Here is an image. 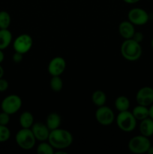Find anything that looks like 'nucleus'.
<instances>
[{
	"label": "nucleus",
	"instance_id": "nucleus-26",
	"mask_svg": "<svg viewBox=\"0 0 153 154\" xmlns=\"http://www.w3.org/2000/svg\"><path fill=\"white\" fill-rule=\"evenodd\" d=\"M22 59H23V54H20L19 52H16V51H15L14 54H13V57H12V60L16 64L21 63L22 61Z\"/></svg>",
	"mask_w": 153,
	"mask_h": 154
},
{
	"label": "nucleus",
	"instance_id": "nucleus-18",
	"mask_svg": "<svg viewBox=\"0 0 153 154\" xmlns=\"http://www.w3.org/2000/svg\"><path fill=\"white\" fill-rule=\"evenodd\" d=\"M131 112L136 120L140 121L149 117V109L148 107L143 105H137L133 108Z\"/></svg>",
	"mask_w": 153,
	"mask_h": 154
},
{
	"label": "nucleus",
	"instance_id": "nucleus-23",
	"mask_svg": "<svg viewBox=\"0 0 153 154\" xmlns=\"http://www.w3.org/2000/svg\"><path fill=\"white\" fill-rule=\"evenodd\" d=\"M11 23V17L8 12L0 11V29H8Z\"/></svg>",
	"mask_w": 153,
	"mask_h": 154
},
{
	"label": "nucleus",
	"instance_id": "nucleus-33",
	"mask_svg": "<svg viewBox=\"0 0 153 154\" xmlns=\"http://www.w3.org/2000/svg\"><path fill=\"white\" fill-rule=\"evenodd\" d=\"M147 153L148 154H153V146L151 145V147H149V149L147 151Z\"/></svg>",
	"mask_w": 153,
	"mask_h": 154
},
{
	"label": "nucleus",
	"instance_id": "nucleus-5",
	"mask_svg": "<svg viewBox=\"0 0 153 154\" xmlns=\"http://www.w3.org/2000/svg\"><path fill=\"white\" fill-rule=\"evenodd\" d=\"M151 147V142L148 137L144 135H136L130 138L128 144V150L135 154H142L147 153Z\"/></svg>",
	"mask_w": 153,
	"mask_h": 154
},
{
	"label": "nucleus",
	"instance_id": "nucleus-27",
	"mask_svg": "<svg viewBox=\"0 0 153 154\" xmlns=\"http://www.w3.org/2000/svg\"><path fill=\"white\" fill-rule=\"evenodd\" d=\"M9 84L7 80L3 78H0V92H4L8 89Z\"/></svg>",
	"mask_w": 153,
	"mask_h": 154
},
{
	"label": "nucleus",
	"instance_id": "nucleus-17",
	"mask_svg": "<svg viewBox=\"0 0 153 154\" xmlns=\"http://www.w3.org/2000/svg\"><path fill=\"white\" fill-rule=\"evenodd\" d=\"M19 123L22 128L31 129L32 125L34 124V116L30 111H23L20 116Z\"/></svg>",
	"mask_w": 153,
	"mask_h": 154
},
{
	"label": "nucleus",
	"instance_id": "nucleus-15",
	"mask_svg": "<svg viewBox=\"0 0 153 154\" xmlns=\"http://www.w3.org/2000/svg\"><path fill=\"white\" fill-rule=\"evenodd\" d=\"M12 39V33L8 29H0V49L3 51L8 48Z\"/></svg>",
	"mask_w": 153,
	"mask_h": 154
},
{
	"label": "nucleus",
	"instance_id": "nucleus-25",
	"mask_svg": "<svg viewBox=\"0 0 153 154\" xmlns=\"http://www.w3.org/2000/svg\"><path fill=\"white\" fill-rule=\"evenodd\" d=\"M9 122H10V114L4 111H2L0 113V125L8 126Z\"/></svg>",
	"mask_w": 153,
	"mask_h": 154
},
{
	"label": "nucleus",
	"instance_id": "nucleus-12",
	"mask_svg": "<svg viewBox=\"0 0 153 154\" xmlns=\"http://www.w3.org/2000/svg\"><path fill=\"white\" fill-rule=\"evenodd\" d=\"M31 129L36 140L40 141H46L48 140L50 130L46 124L43 123H39V122L34 123V124L31 127Z\"/></svg>",
	"mask_w": 153,
	"mask_h": 154
},
{
	"label": "nucleus",
	"instance_id": "nucleus-14",
	"mask_svg": "<svg viewBox=\"0 0 153 154\" xmlns=\"http://www.w3.org/2000/svg\"><path fill=\"white\" fill-rule=\"evenodd\" d=\"M140 132L141 135L146 137H151L153 135V120L151 117H147L141 120L140 123Z\"/></svg>",
	"mask_w": 153,
	"mask_h": 154
},
{
	"label": "nucleus",
	"instance_id": "nucleus-1",
	"mask_svg": "<svg viewBox=\"0 0 153 154\" xmlns=\"http://www.w3.org/2000/svg\"><path fill=\"white\" fill-rule=\"evenodd\" d=\"M47 141L54 149L64 150L71 145L74 138L69 131L58 128L50 131Z\"/></svg>",
	"mask_w": 153,
	"mask_h": 154
},
{
	"label": "nucleus",
	"instance_id": "nucleus-32",
	"mask_svg": "<svg viewBox=\"0 0 153 154\" xmlns=\"http://www.w3.org/2000/svg\"><path fill=\"white\" fill-rule=\"evenodd\" d=\"M4 69H3L2 66L0 65V78H3V75H4Z\"/></svg>",
	"mask_w": 153,
	"mask_h": 154
},
{
	"label": "nucleus",
	"instance_id": "nucleus-7",
	"mask_svg": "<svg viewBox=\"0 0 153 154\" xmlns=\"http://www.w3.org/2000/svg\"><path fill=\"white\" fill-rule=\"evenodd\" d=\"M95 119L101 126H110L116 120L115 114L110 107L103 105L98 107L95 111Z\"/></svg>",
	"mask_w": 153,
	"mask_h": 154
},
{
	"label": "nucleus",
	"instance_id": "nucleus-28",
	"mask_svg": "<svg viewBox=\"0 0 153 154\" xmlns=\"http://www.w3.org/2000/svg\"><path fill=\"white\" fill-rule=\"evenodd\" d=\"M132 39H134V41H136L138 43H141V42L143 41L144 35L141 32H136L135 31L133 37L131 38Z\"/></svg>",
	"mask_w": 153,
	"mask_h": 154
},
{
	"label": "nucleus",
	"instance_id": "nucleus-3",
	"mask_svg": "<svg viewBox=\"0 0 153 154\" xmlns=\"http://www.w3.org/2000/svg\"><path fill=\"white\" fill-rule=\"evenodd\" d=\"M15 141L21 149L29 150L34 147L37 140L31 129L22 128L15 135Z\"/></svg>",
	"mask_w": 153,
	"mask_h": 154
},
{
	"label": "nucleus",
	"instance_id": "nucleus-13",
	"mask_svg": "<svg viewBox=\"0 0 153 154\" xmlns=\"http://www.w3.org/2000/svg\"><path fill=\"white\" fill-rule=\"evenodd\" d=\"M118 32L124 39H130L135 32L134 25L129 20L122 21L118 25Z\"/></svg>",
	"mask_w": 153,
	"mask_h": 154
},
{
	"label": "nucleus",
	"instance_id": "nucleus-22",
	"mask_svg": "<svg viewBox=\"0 0 153 154\" xmlns=\"http://www.w3.org/2000/svg\"><path fill=\"white\" fill-rule=\"evenodd\" d=\"M50 87L54 92H60L63 88V81L60 76H52L50 81Z\"/></svg>",
	"mask_w": 153,
	"mask_h": 154
},
{
	"label": "nucleus",
	"instance_id": "nucleus-2",
	"mask_svg": "<svg viewBox=\"0 0 153 154\" xmlns=\"http://www.w3.org/2000/svg\"><path fill=\"white\" fill-rule=\"evenodd\" d=\"M121 54L124 60L134 62L139 60L142 54L140 43H138L134 39H124L121 45Z\"/></svg>",
	"mask_w": 153,
	"mask_h": 154
},
{
	"label": "nucleus",
	"instance_id": "nucleus-11",
	"mask_svg": "<svg viewBox=\"0 0 153 154\" xmlns=\"http://www.w3.org/2000/svg\"><path fill=\"white\" fill-rule=\"evenodd\" d=\"M136 101L138 105L150 106L153 104V88L151 87H141L136 94Z\"/></svg>",
	"mask_w": 153,
	"mask_h": 154
},
{
	"label": "nucleus",
	"instance_id": "nucleus-9",
	"mask_svg": "<svg viewBox=\"0 0 153 154\" xmlns=\"http://www.w3.org/2000/svg\"><path fill=\"white\" fill-rule=\"evenodd\" d=\"M128 18L134 25L143 26L148 23L149 15L146 11L141 8H134L128 11Z\"/></svg>",
	"mask_w": 153,
	"mask_h": 154
},
{
	"label": "nucleus",
	"instance_id": "nucleus-29",
	"mask_svg": "<svg viewBox=\"0 0 153 154\" xmlns=\"http://www.w3.org/2000/svg\"><path fill=\"white\" fill-rule=\"evenodd\" d=\"M140 1V0H123V2H124L127 4H135V3H137Z\"/></svg>",
	"mask_w": 153,
	"mask_h": 154
},
{
	"label": "nucleus",
	"instance_id": "nucleus-6",
	"mask_svg": "<svg viewBox=\"0 0 153 154\" xmlns=\"http://www.w3.org/2000/svg\"><path fill=\"white\" fill-rule=\"evenodd\" d=\"M22 105V101L19 96L11 94L6 96L1 103L2 111L8 113L10 115L16 114L20 109Z\"/></svg>",
	"mask_w": 153,
	"mask_h": 154
},
{
	"label": "nucleus",
	"instance_id": "nucleus-21",
	"mask_svg": "<svg viewBox=\"0 0 153 154\" xmlns=\"http://www.w3.org/2000/svg\"><path fill=\"white\" fill-rule=\"evenodd\" d=\"M37 153L38 154H53L54 148L50 142H45V141H41V143L38 144L37 147Z\"/></svg>",
	"mask_w": 153,
	"mask_h": 154
},
{
	"label": "nucleus",
	"instance_id": "nucleus-31",
	"mask_svg": "<svg viewBox=\"0 0 153 154\" xmlns=\"http://www.w3.org/2000/svg\"><path fill=\"white\" fill-rule=\"evenodd\" d=\"M148 109H149V117H151L153 120V104H152V105H150Z\"/></svg>",
	"mask_w": 153,
	"mask_h": 154
},
{
	"label": "nucleus",
	"instance_id": "nucleus-30",
	"mask_svg": "<svg viewBox=\"0 0 153 154\" xmlns=\"http://www.w3.org/2000/svg\"><path fill=\"white\" fill-rule=\"evenodd\" d=\"M4 54L3 53L2 50L0 49V64L4 61Z\"/></svg>",
	"mask_w": 153,
	"mask_h": 154
},
{
	"label": "nucleus",
	"instance_id": "nucleus-4",
	"mask_svg": "<svg viewBox=\"0 0 153 154\" xmlns=\"http://www.w3.org/2000/svg\"><path fill=\"white\" fill-rule=\"evenodd\" d=\"M116 125L122 132H133L136 126V121L132 112L129 111H122L116 117Z\"/></svg>",
	"mask_w": 153,
	"mask_h": 154
},
{
	"label": "nucleus",
	"instance_id": "nucleus-16",
	"mask_svg": "<svg viewBox=\"0 0 153 154\" xmlns=\"http://www.w3.org/2000/svg\"><path fill=\"white\" fill-rule=\"evenodd\" d=\"M62 123L61 117L56 112H52L48 114L46 119V125L50 130H54L59 128Z\"/></svg>",
	"mask_w": 153,
	"mask_h": 154
},
{
	"label": "nucleus",
	"instance_id": "nucleus-34",
	"mask_svg": "<svg viewBox=\"0 0 153 154\" xmlns=\"http://www.w3.org/2000/svg\"><path fill=\"white\" fill-rule=\"evenodd\" d=\"M151 47H152V48L153 49V38L152 39V41H151Z\"/></svg>",
	"mask_w": 153,
	"mask_h": 154
},
{
	"label": "nucleus",
	"instance_id": "nucleus-8",
	"mask_svg": "<svg viewBox=\"0 0 153 154\" xmlns=\"http://www.w3.org/2000/svg\"><path fill=\"white\" fill-rule=\"evenodd\" d=\"M33 45V40L31 35L26 33L20 35L14 39L13 42V48L14 51L25 54L31 50Z\"/></svg>",
	"mask_w": 153,
	"mask_h": 154
},
{
	"label": "nucleus",
	"instance_id": "nucleus-20",
	"mask_svg": "<svg viewBox=\"0 0 153 154\" xmlns=\"http://www.w3.org/2000/svg\"><path fill=\"white\" fill-rule=\"evenodd\" d=\"M92 101L97 107L105 105L106 102V95L104 91L100 90H95L92 95Z\"/></svg>",
	"mask_w": 153,
	"mask_h": 154
},
{
	"label": "nucleus",
	"instance_id": "nucleus-19",
	"mask_svg": "<svg viewBox=\"0 0 153 154\" xmlns=\"http://www.w3.org/2000/svg\"><path fill=\"white\" fill-rule=\"evenodd\" d=\"M114 105H115L116 109L118 112H122V111H128L130 103L128 98L124 96H120L116 99Z\"/></svg>",
	"mask_w": 153,
	"mask_h": 154
},
{
	"label": "nucleus",
	"instance_id": "nucleus-10",
	"mask_svg": "<svg viewBox=\"0 0 153 154\" xmlns=\"http://www.w3.org/2000/svg\"><path fill=\"white\" fill-rule=\"evenodd\" d=\"M66 69V61L63 57H56L48 64V72L51 76H60Z\"/></svg>",
	"mask_w": 153,
	"mask_h": 154
},
{
	"label": "nucleus",
	"instance_id": "nucleus-24",
	"mask_svg": "<svg viewBox=\"0 0 153 154\" xmlns=\"http://www.w3.org/2000/svg\"><path fill=\"white\" fill-rule=\"evenodd\" d=\"M10 131L7 126L0 125V143L5 142L10 138Z\"/></svg>",
	"mask_w": 153,
	"mask_h": 154
}]
</instances>
